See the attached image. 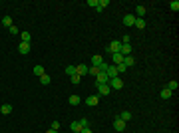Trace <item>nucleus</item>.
Here are the masks:
<instances>
[{"label":"nucleus","mask_w":179,"mask_h":133,"mask_svg":"<svg viewBox=\"0 0 179 133\" xmlns=\"http://www.w3.org/2000/svg\"><path fill=\"white\" fill-rule=\"evenodd\" d=\"M108 86L110 88H113V89H122L123 88V81H122V78L117 76V78H112L110 81H108Z\"/></svg>","instance_id":"nucleus-1"},{"label":"nucleus","mask_w":179,"mask_h":133,"mask_svg":"<svg viewBox=\"0 0 179 133\" xmlns=\"http://www.w3.org/2000/svg\"><path fill=\"white\" fill-rule=\"evenodd\" d=\"M120 48H122V42H120V40H113L112 44L108 46V52H112V54H120Z\"/></svg>","instance_id":"nucleus-2"},{"label":"nucleus","mask_w":179,"mask_h":133,"mask_svg":"<svg viewBox=\"0 0 179 133\" xmlns=\"http://www.w3.org/2000/svg\"><path fill=\"white\" fill-rule=\"evenodd\" d=\"M86 103H88L90 107H96V105L100 103V95H88V97H86Z\"/></svg>","instance_id":"nucleus-3"},{"label":"nucleus","mask_w":179,"mask_h":133,"mask_svg":"<svg viewBox=\"0 0 179 133\" xmlns=\"http://www.w3.org/2000/svg\"><path fill=\"white\" fill-rule=\"evenodd\" d=\"M110 91H112V88H110L108 84H98V93H100V95H108Z\"/></svg>","instance_id":"nucleus-4"},{"label":"nucleus","mask_w":179,"mask_h":133,"mask_svg":"<svg viewBox=\"0 0 179 133\" xmlns=\"http://www.w3.org/2000/svg\"><path fill=\"white\" fill-rule=\"evenodd\" d=\"M106 74H108V78H110V79H112V78H117V76H120L113 64H110V66H108V70H106Z\"/></svg>","instance_id":"nucleus-5"},{"label":"nucleus","mask_w":179,"mask_h":133,"mask_svg":"<svg viewBox=\"0 0 179 133\" xmlns=\"http://www.w3.org/2000/svg\"><path fill=\"white\" fill-rule=\"evenodd\" d=\"M88 70H90V68L86 66V64H80V66H76V74L82 78V76H86V74H88Z\"/></svg>","instance_id":"nucleus-6"},{"label":"nucleus","mask_w":179,"mask_h":133,"mask_svg":"<svg viewBox=\"0 0 179 133\" xmlns=\"http://www.w3.org/2000/svg\"><path fill=\"white\" fill-rule=\"evenodd\" d=\"M96 81H98V84H108L110 78H108V74H106V72H100V74L96 76Z\"/></svg>","instance_id":"nucleus-7"},{"label":"nucleus","mask_w":179,"mask_h":133,"mask_svg":"<svg viewBox=\"0 0 179 133\" xmlns=\"http://www.w3.org/2000/svg\"><path fill=\"white\" fill-rule=\"evenodd\" d=\"M123 24H125V26H134L135 24V16L134 14H125V16H123Z\"/></svg>","instance_id":"nucleus-8"},{"label":"nucleus","mask_w":179,"mask_h":133,"mask_svg":"<svg viewBox=\"0 0 179 133\" xmlns=\"http://www.w3.org/2000/svg\"><path fill=\"white\" fill-rule=\"evenodd\" d=\"M101 62H103V58H101L100 54L92 56V66H94V68H100V66H101Z\"/></svg>","instance_id":"nucleus-9"},{"label":"nucleus","mask_w":179,"mask_h":133,"mask_svg":"<svg viewBox=\"0 0 179 133\" xmlns=\"http://www.w3.org/2000/svg\"><path fill=\"white\" fill-rule=\"evenodd\" d=\"M113 129H115V131H123V129H125V121H122V119L117 117V119L113 121Z\"/></svg>","instance_id":"nucleus-10"},{"label":"nucleus","mask_w":179,"mask_h":133,"mask_svg":"<svg viewBox=\"0 0 179 133\" xmlns=\"http://www.w3.org/2000/svg\"><path fill=\"white\" fill-rule=\"evenodd\" d=\"M18 52H20V54H30V44L20 42V46H18Z\"/></svg>","instance_id":"nucleus-11"},{"label":"nucleus","mask_w":179,"mask_h":133,"mask_svg":"<svg viewBox=\"0 0 179 133\" xmlns=\"http://www.w3.org/2000/svg\"><path fill=\"white\" fill-rule=\"evenodd\" d=\"M135 64V58L134 56H125V58H123V66L125 68H131Z\"/></svg>","instance_id":"nucleus-12"},{"label":"nucleus","mask_w":179,"mask_h":133,"mask_svg":"<svg viewBox=\"0 0 179 133\" xmlns=\"http://www.w3.org/2000/svg\"><path fill=\"white\" fill-rule=\"evenodd\" d=\"M10 111H12V105H10V103H2V105H0V113H2V115H8Z\"/></svg>","instance_id":"nucleus-13"},{"label":"nucleus","mask_w":179,"mask_h":133,"mask_svg":"<svg viewBox=\"0 0 179 133\" xmlns=\"http://www.w3.org/2000/svg\"><path fill=\"white\" fill-rule=\"evenodd\" d=\"M171 93H173V91H169L167 88H163L161 91H159V97H161V100H169V97H171Z\"/></svg>","instance_id":"nucleus-14"},{"label":"nucleus","mask_w":179,"mask_h":133,"mask_svg":"<svg viewBox=\"0 0 179 133\" xmlns=\"http://www.w3.org/2000/svg\"><path fill=\"white\" fill-rule=\"evenodd\" d=\"M110 4V0H98V6H96V12H101L106 6Z\"/></svg>","instance_id":"nucleus-15"},{"label":"nucleus","mask_w":179,"mask_h":133,"mask_svg":"<svg viewBox=\"0 0 179 133\" xmlns=\"http://www.w3.org/2000/svg\"><path fill=\"white\" fill-rule=\"evenodd\" d=\"M143 14H145V6H137V8H135V18H143Z\"/></svg>","instance_id":"nucleus-16"},{"label":"nucleus","mask_w":179,"mask_h":133,"mask_svg":"<svg viewBox=\"0 0 179 133\" xmlns=\"http://www.w3.org/2000/svg\"><path fill=\"white\" fill-rule=\"evenodd\" d=\"M135 28H137V30H143V28H145V20H143V18H135V24H134Z\"/></svg>","instance_id":"nucleus-17"},{"label":"nucleus","mask_w":179,"mask_h":133,"mask_svg":"<svg viewBox=\"0 0 179 133\" xmlns=\"http://www.w3.org/2000/svg\"><path fill=\"white\" fill-rule=\"evenodd\" d=\"M120 119L127 123L129 119H131V113H129V111H122V113H120Z\"/></svg>","instance_id":"nucleus-18"},{"label":"nucleus","mask_w":179,"mask_h":133,"mask_svg":"<svg viewBox=\"0 0 179 133\" xmlns=\"http://www.w3.org/2000/svg\"><path fill=\"white\" fill-rule=\"evenodd\" d=\"M20 38H22V42H26V44H30V40H32L30 32H20Z\"/></svg>","instance_id":"nucleus-19"},{"label":"nucleus","mask_w":179,"mask_h":133,"mask_svg":"<svg viewBox=\"0 0 179 133\" xmlns=\"http://www.w3.org/2000/svg\"><path fill=\"white\" fill-rule=\"evenodd\" d=\"M179 88V84H177V81H175V79H171V81H169V84H167V89H169V91H175V89H177Z\"/></svg>","instance_id":"nucleus-20"},{"label":"nucleus","mask_w":179,"mask_h":133,"mask_svg":"<svg viewBox=\"0 0 179 133\" xmlns=\"http://www.w3.org/2000/svg\"><path fill=\"white\" fill-rule=\"evenodd\" d=\"M70 105H80V95H70Z\"/></svg>","instance_id":"nucleus-21"},{"label":"nucleus","mask_w":179,"mask_h":133,"mask_svg":"<svg viewBox=\"0 0 179 133\" xmlns=\"http://www.w3.org/2000/svg\"><path fill=\"white\" fill-rule=\"evenodd\" d=\"M34 74H36V76H44L46 72H44V68L38 64V66H34Z\"/></svg>","instance_id":"nucleus-22"},{"label":"nucleus","mask_w":179,"mask_h":133,"mask_svg":"<svg viewBox=\"0 0 179 133\" xmlns=\"http://www.w3.org/2000/svg\"><path fill=\"white\" fill-rule=\"evenodd\" d=\"M169 8L173 12H177L179 10V0H171V2H169Z\"/></svg>","instance_id":"nucleus-23"},{"label":"nucleus","mask_w":179,"mask_h":133,"mask_svg":"<svg viewBox=\"0 0 179 133\" xmlns=\"http://www.w3.org/2000/svg\"><path fill=\"white\" fill-rule=\"evenodd\" d=\"M122 62H123L122 54H113V66H117V64H122Z\"/></svg>","instance_id":"nucleus-24"},{"label":"nucleus","mask_w":179,"mask_h":133,"mask_svg":"<svg viewBox=\"0 0 179 133\" xmlns=\"http://www.w3.org/2000/svg\"><path fill=\"white\" fill-rule=\"evenodd\" d=\"M70 127H72V131H76V133L82 131V125H80V121H74L72 125H70Z\"/></svg>","instance_id":"nucleus-25"},{"label":"nucleus","mask_w":179,"mask_h":133,"mask_svg":"<svg viewBox=\"0 0 179 133\" xmlns=\"http://www.w3.org/2000/svg\"><path fill=\"white\" fill-rule=\"evenodd\" d=\"M64 72H66L68 76H70V78H72V76H74V74H76V66H68L66 70H64Z\"/></svg>","instance_id":"nucleus-26"},{"label":"nucleus","mask_w":179,"mask_h":133,"mask_svg":"<svg viewBox=\"0 0 179 133\" xmlns=\"http://www.w3.org/2000/svg\"><path fill=\"white\" fill-rule=\"evenodd\" d=\"M2 24H4L6 28H10V26H12V18H10V16H4V18H2Z\"/></svg>","instance_id":"nucleus-27"},{"label":"nucleus","mask_w":179,"mask_h":133,"mask_svg":"<svg viewBox=\"0 0 179 133\" xmlns=\"http://www.w3.org/2000/svg\"><path fill=\"white\" fill-rule=\"evenodd\" d=\"M88 74H90V76H94V78H96V76L100 74V68H94V66H92V68L88 70Z\"/></svg>","instance_id":"nucleus-28"},{"label":"nucleus","mask_w":179,"mask_h":133,"mask_svg":"<svg viewBox=\"0 0 179 133\" xmlns=\"http://www.w3.org/2000/svg\"><path fill=\"white\" fill-rule=\"evenodd\" d=\"M40 81H42L44 86H48V84H50L52 79H50V76H48V74H44V76H40Z\"/></svg>","instance_id":"nucleus-29"},{"label":"nucleus","mask_w":179,"mask_h":133,"mask_svg":"<svg viewBox=\"0 0 179 133\" xmlns=\"http://www.w3.org/2000/svg\"><path fill=\"white\" fill-rule=\"evenodd\" d=\"M115 70H117V74H123V72H127V68L123 66V62H122V64H117V66H115Z\"/></svg>","instance_id":"nucleus-30"},{"label":"nucleus","mask_w":179,"mask_h":133,"mask_svg":"<svg viewBox=\"0 0 179 133\" xmlns=\"http://www.w3.org/2000/svg\"><path fill=\"white\" fill-rule=\"evenodd\" d=\"M80 125H82V129H84V127H90V121L88 119H80Z\"/></svg>","instance_id":"nucleus-31"},{"label":"nucleus","mask_w":179,"mask_h":133,"mask_svg":"<svg viewBox=\"0 0 179 133\" xmlns=\"http://www.w3.org/2000/svg\"><path fill=\"white\" fill-rule=\"evenodd\" d=\"M80 79L82 78H80L78 74H74V76H72V84H80Z\"/></svg>","instance_id":"nucleus-32"},{"label":"nucleus","mask_w":179,"mask_h":133,"mask_svg":"<svg viewBox=\"0 0 179 133\" xmlns=\"http://www.w3.org/2000/svg\"><path fill=\"white\" fill-rule=\"evenodd\" d=\"M8 30H10V34H20V32H18V28H16L14 24H12V26H10V28H8Z\"/></svg>","instance_id":"nucleus-33"},{"label":"nucleus","mask_w":179,"mask_h":133,"mask_svg":"<svg viewBox=\"0 0 179 133\" xmlns=\"http://www.w3.org/2000/svg\"><path fill=\"white\" fill-rule=\"evenodd\" d=\"M52 129L58 131V129H60V121H52Z\"/></svg>","instance_id":"nucleus-34"},{"label":"nucleus","mask_w":179,"mask_h":133,"mask_svg":"<svg viewBox=\"0 0 179 133\" xmlns=\"http://www.w3.org/2000/svg\"><path fill=\"white\" fill-rule=\"evenodd\" d=\"M88 4H90V6H94V8H96V6H98V0H88Z\"/></svg>","instance_id":"nucleus-35"},{"label":"nucleus","mask_w":179,"mask_h":133,"mask_svg":"<svg viewBox=\"0 0 179 133\" xmlns=\"http://www.w3.org/2000/svg\"><path fill=\"white\" fill-rule=\"evenodd\" d=\"M80 133H94V131H92L90 127H84V129H82V131H80Z\"/></svg>","instance_id":"nucleus-36"},{"label":"nucleus","mask_w":179,"mask_h":133,"mask_svg":"<svg viewBox=\"0 0 179 133\" xmlns=\"http://www.w3.org/2000/svg\"><path fill=\"white\" fill-rule=\"evenodd\" d=\"M46 133H58V131H54V129H50V131H46Z\"/></svg>","instance_id":"nucleus-37"}]
</instances>
